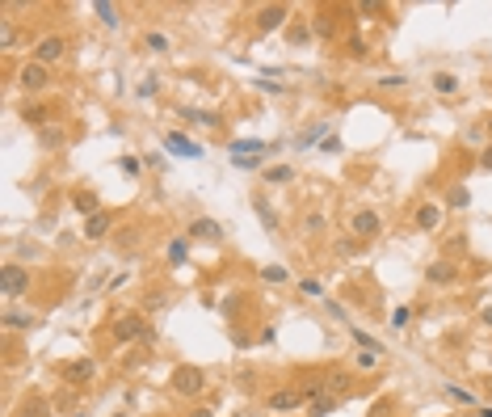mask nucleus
Segmentation results:
<instances>
[{
	"mask_svg": "<svg viewBox=\"0 0 492 417\" xmlns=\"http://www.w3.org/2000/svg\"><path fill=\"white\" fill-rule=\"evenodd\" d=\"M169 388L177 396H185V400H198L206 392V371L194 367V362H181V367H173V375H169Z\"/></svg>",
	"mask_w": 492,
	"mask_h": 417,
	"instance_id": "obj_1",
	"label": "nucleus"
},
{
	"mask_svg": "<svg viewBox=\"0 0 492 417\" xmlns=\"http://www.w3.org/2000/svg\"><path fill=\"white\" fill-rule=\"evenodd\" d=\"M114 341H152V325L143 312H118L114 317Z\"/></svg>",
	"mask_w": 492,
	"mask_h": 417,
	"instance_id": "obj_2",
	"label": "nucleus"
},
{
	"mask_svg": "<svg viewBox=\"0 0 492 417\" xmlns=\"http://www.w3.org/2000/svg\"><path fill=\"white\" fill-rule=\"evenodd\" d=\"M265 139H232V148H228V156H232V165L236 169H257L261 161H265Z\"/></svg>",
	"mask_w": 492,
	"mask_h": 417,
	"instance_id": "obj_3",
	"label": "nucleus"
},
{
	"mask_svg": "<svg viewBox=\"0 0 492 417\" xmlns=\"http://www.w3.org/2000/svg\"><path fill=\"white\" fill-rule=\"evenodd\" d=\"M0 291H5V299H17L30 291V270L21 262H5L0 266Z\"/></svg>",
	"mask_w": 492,
	"mask_h": 417,
	"instance_id": "obj_4",
	"label": "nucleus"
},
{
	"mask_svg": "<svg viewBox=\"0 0 492 417\" xmlns=\"http://www.w3.org/2000/svg\"><path fill=\"white\" fill-rule=\"evenodd\" d=\"M93 380H97V358H93V354L64 362V384H68V388H84V384H93Z\"/></svg>",
	"mask_w": 492,
	"mask_h": 417,
	"instance_id": "obj_5",
	"label": "nucleus"
},
{
	"mask_svg": "<svg viewBox=\"0 0 492 417\" xmlns=\"http://www.w3.org/2000/svg\"><path fill=\"white\" fill-rule=\"evenodd\" d=\"M303 405H307V392L303 388H278V392L265 396V409L269 413H299Z\"/></svg>",
	"mask_w": 492,
	"mask_h": 417,
	"instance_id": "obj_6",
	"label": "nucleus"
},
{
	"mask_svg": "<svg viewBox=\"0 0 492 417\" xmlns=\"http://www.w3.org/2000/svg\"><path fill=\"white\" fill-rule=\"evenodd\" d=\"M64 55H68V42H64V34H46V38H38V42H34V64H42V68L60 64Z\"/></svg>",
	"mask_w": 492,
	"mask_h": 417,
	"instance_id": "obj_7",
	"label": "nucleus"
},
{
	"mask_svg": "<svg viewBox=\"0 0 492 417\" xmlns=\"http://www.w3.org/2000/svg\"><path fill=\"white\" fill-rule=\"evenodd\" d=\"M286 17H291L286 5H261L257 17H253V30H257V34H273V30H282V26H286Z\"/></svg>",
	"mask_w": 492,
	"mask_h": 417,
	"instance_id": "obj_8",
	"label": "nucleus"
},
{
	"mask_svg": "<svg viewBox=\"0 0 492 417\" xmlns=\"http://www.w3.org/2000/svg\"><path fill=\"white\" fill-rule=\"evenodd\" d=\"M164 148H173V152L181 156V161H202V156H206V148H202V143H194L185 131H169V135H164Z\"/></svg>",
	"mask_w": 492,
	"mask_h": 417,
	"instance_id": "obj_9",
	"label": "nucleus"
},
{
	"mask_svg": "<svg viewBox=\"0 0 492 417\" xmlns=\"http://www.w3.org/2000/svg\"><path fill=\"white\" fill-rule=\"evenodd\" d=\"M17 85L26 89V93H38V89H46L51 85V68H42V64H21V72H17Z\"/></svg>",
	"mask_w": 492,
	"mask_h": 417,
	"instance_id": "obj_10",
	"label": "nucleus"
},
{
	"mask_svg": "<svg viewBox=\"0 0 492 417\" xmlns=\"http://www.w3.org/2000/svg\"><path fill=\"white\" fill-rule=\"evenodd\" d=\"M349 232H354V236H379V232H383V220H379V211H370V206L354 211V220H349Z\"/></svg>",
	"mask_w": 492,
	"mask_h": 417,
	"instance_id": "obj_11",
	"label": "nucleus"
},
{
	"mask_svg": "<svg viewBox=\"0 0 492 417\" xmlns=\"http://www.w3.org/2000/svg\"><path fill=\"white\" fill-rule=\"evenodd\" d=\"M412 220H417V228H421V232H433V228H442V220H446V206H442V202H421Z\"/></svg>",
	"mask_w": 492,
	"mask_h": 417,
	"instance_id": "obj_12",
	"label": "nucleus"
},
{
	"mask_svg": "<svg viewBox=\"0 0 492 417\" xmlns=\"http://www.w3.org/2000/svg\"><path fill=\"white\" fill-rule=\"evenodd\" d=\"M425 283L429 287H450V283H459V266L455 262H429L425 266Z\"/></svg>",
	"mask_w": 492,
	"mask_h": 417,
	"instance_id": "obj_13",
	"label": "nucleus"
},
{
	"mask_svg": "<svg viewBox=\"0 0 492 417\" xmlns=\"http://www.w3.org/2000/svg\"><path fill=\"white\" fill-rule=\"evenodd\" d=\"M190 236H194V240H210V245H219V240H224V228H219L210 215H198V220L190 224Z\"/></svg>",
	"mask_w": 492,
	"mask_h": 417,
	"instance_id": "obj_14",
	"label": "nucleus"
},
{
	"mask_svg": "<svg viewBox=\"0 0 492 417\" xmlns=\"http://www.w3.org/2000/svg\"><path fill=\"white\" fill-rule=\"evenodd\" d=\"M72 206L84 215V220H93V215H101V202H97V194L93 190H76L72 194Z\"/></svg>",
	"mask_w": 492,
	"mask_h": 417,
	"instance_id": "obj_15",
	"label": "nucleus"
},
{
	"mask_svg": "<svg viewBox=\"0 0 492 417\" xmlns=\"http://www.w3.org/2000/svg\"><path fill=\"white\" fill-rule=\"evenodd\" d=\"M38 139H42V148H64V143H68V127H60V123H46V127L38 131Z\"/></svg>",
	"mask_w": 492,
	"mask_h": 417,
	"instance_id": "obj_16",
	"label": "nucleus"
},
{
	"mask_svg": "<svg viewBox=\"0 0 492 417\" xmlns=\"http://www.w3.org/2000/svg\"><path fill=\"white\" fill-rule=\"evenodd\" d=\"M93 13L101 17V26H105V30H118V26H122V17H118V5H109V0H97V5H93Z\"/></svg>",
	"mask_w": 492,
	"mask_h": 417,
	"instance_id": "obj_17",
	"label": "nucleus"
},
{
	"mask_svg": "<svg viewBox=\"0 0 492 417\" xmlns=\"http://www.w3.org/2000/svg\"><path fill=\"white\" fill-rule=\"evenodd\" d=\"M311 34H316V38H324V42L333 38V34H337V21H333V13H316V17H311Z\"/></svg>",
	"mask_w": 492,
	"mask_h": 417,
	"instance_id": "obj_18",
	"label": "nucleus"
},
{
	"mask_svg": "<svg viewBox=\"0 0 492 417\" xmlns=\"http://www.w3.org/2000/svg\"><path fill=\"white\" fill-rule=\"evenodd\" d=\"M80 232H84V240H101V236L109 232V215L101 211V215H93V220H84V228H80Z\"/></svg>",
	"mask_w": 492,
	"mask_h": 417,
	"instance_id": "obj_19",
	"label": "nucleus"
},
{
	"mask_svg": "<svg viewBox=\"0 0 492 417\" xmlns=\"http://www.w3.org/2000/svg\"><path fill=\"white\" fill-rule=\"evenodd\" d=\"M185 123H198V127H224V118H219L215 110H181Z\"/></svg>",
	"mask_w": 492,
	"mask_h": 417,
	"instance_id": "obj_20",
	"label": "nucleus"
},
{
	"mask_svg": "<svg viewBox=\"0 0 492 417\" xmlns=\"http://www.w3.org/2000/svg\"><path fill=\"white\" fill-rule=\"evenodd\" d=\"M433 93H442V97L459 93V76L455 72H433Z\"/></svg>",
	"mask_w": 492,
	"mask_h": 417,
	"instance_id": "obj_21",
	"label": "nucleus"
},
{
	"mask_svg": "<svg viewBox=\"0 0 492 417\" xmlns=\"http://www.w3.org/2000/svg\"><path fill=\"white\" fill-rule=\"evenodd\" d=\"M286 181H295V169L291 165H269L265 169V186H286Z\"/></svg>",
	"mask_w": 492,
	"mask_h": 417,
	"instance_id": "obj_22",
	"label": "nucleus"
},
{
	"mask_svg": "<svg viewBox=\"0 0 492 417\" xmlns=\"http://www.w3.org/2000/svg\"><path fill=\"white\" fill-rule=\"evenodd\" d=\"M253 206H257V215H261V224H265V232H278V215H273V206H269V202H265L261 194L253 198Z\"/></svg>",
	"mask_w": 492,
	"mask_h": 417,
	"instance_id": "obj_23",
	"label": "nucleus"
},
{
	"mask_svg": "<svg viewBox=\"0 0 492 417\" xmlns=\"http://www.w3.org/2000/svg\"><path fill=\"white\" fill-rule=\"evenodd\" d=\"M46 114H51V110H46V106H38V101H34V106H30V101L21 106V118H26L30 127H38V131L46 127Z\"/></svg>",
	"mask_w": 492,
	"mask_h": 417,
	"instance_id": "obj_24",
	"label": "nucleus"
},
{
	"mask_svg": "<svg viewBox=\"0 0 492 417\" xmlns=\"http://www.w3.org/2000/svg\"><path fill=\"white\" fill-rule=\"evenodd\" d=\"M38 317L34 312H5V329H34Z\"/></svg>",
	"mask_w": 492,
	"mask_h": 417,
	"instance_id": "obj_25",
	"label": "nucleus"
},
{
	"mask_svg": "<svg viewBox=\"0 0 492 417\" xmlns=\"http://www.w3.org/2000/svg\"><path fill=\"white\" fill-rule=\"evenodd\" d=\"M442 392H446L450 400H459V405H467V409H475V405H480V396H475L471 388H459V384H446Z\"/></svg>",
	"mask_w": 492,
	"mask_h": 417,
	"instance_id": "obj_26",
	"label": "nucleus"
},
{
	"mask_svg": "<svg viewBox=\"0 0 492 417\" xmlns=\"http://www.w3.org/2000/svg\"><path fill=\"white\" fill-rule=\"evenodd\" d=\"M185 262H190V240L177 236V240L169 245V266H185Z\"/></svg>",
	"mask_w": 492,
	"mask_h": 417,
	"instance_id": "obj_27",
	"label": "nucleus"
},
{
	"mask_svg": "<svg viewBox=\"0 0 492 417\" xmlns=\"http://www.w3.org/2000/svg\"><path fill=\"white\" fill-rule=\"evenodd\" d=\"M446 206H450V211H467V206H471V190L467 186H455L446 194Z\"/></svg>",
	"mask_w": 492,
	"mask_h": 417,
	"instance_id": "obj_28",
	"label": "nucleus"
},
{
	"mask_svg": "<svg viewBox=\"0 0 492 417\" xmlns=\"http://www.w3.org/2000/svg\"><path fill=\"white\" fill-rule=\"evenodd\" d=\"M349 337H354V341H358L362 350H370V354H383V346H379V341H374V337H370L366 329H358V325H349Z\"/></svg>",
	"mask_w": 492,
	"mask_h": 417,
	"instance_id": "obj_29",
	"label": "nucleus"
},
{
	"mask_svg": "<svg viewBox=\"0 0 492 417\" xmlns=\"http://www.w3.org/2000/svg\"><path fill=\"white\" fill-rule=\"evenodd\" d=\"M388 325H392L396 333H400V329H408V325H412V308H404V303H400V308H392V317H388Z\"/></svg>",
	"mask_w": 492,
	"mask_h": 417,
	"instance_id": "obj_30",
	"label": "nucleus"
},
{
	"mask_svg": "<svg viewBox=\"0 0 492 417\" xmlns=\"http://www.w3.org/2000/svg\"><path fill=\"white\" fill-rule=\"evenodd\" d=\"M143 46L152 51V55H164V51H169V38H164L160 30H152V34H143Z\"/></svg>",
	"mask_w": 492,
	"mask_h": 417,
	"instance_id": "obj_31",
	"label": "nucleus"
},
{
	"mask_svg": "<svg viewBox=\"0 0 492 417\" xmlns=\"http://www.w3.org/2000/svg\"><path fill=\"white\" fill-rule=\"evenodd\" d=\"M333 409H337V396H333V392H328V396H320L316 405H307V413H311V417H328Z\"/></svg>",
	"mask_w": 492,
	"mask_h": 417,
	"instance_id": "obj_32",
	"label": "nucleus"
},
{
	"mask_svg": "<svg viewBox=\"0 0 492 417\" xmlns=\"http://www.w3.org/2000/svg\"><path fill=\"white\" fill-rule=\"evenodd\" d=\"M358 17H379V13H388V5L383 0H362V5H354Z\"/></svg>",
	"mask_w": 492,
	"mask_h": 417,
	"instance_id": "obj_33",
	"label": "nucleus"
},
{
	"mask_svg": "<svg viewBox=\"0 0 492 417\" xmlns=\"http://www.w3.org/2000/svg\"><path fill=\"white\" fill-rule=\"evenodd\" d=\"M0 46H5V51H13L17 46V26L5 17V21H0Z\"/></svg>",
	"mask_w": 492,
	"mask_h": 417,
	"instance_id": "obj_34",
	"label": "nucleus"
},
{
	"mask_svg": "<svg viewBox=\"0 0 492 417\" xmlns=\"http://www.w3.org/2000/svg\"><path fill=\"white\" fill-rule=\"evenodd\" d=\"M118 169H122L127 177H139V173H143V161H139V156H118Z\"/></svg>",
	"mask_w": 492,
	"mask_h": 417,
	"instance_id": "obj_35",
	"label": "nucleus"
},
{
	"mask_svg": "<svg viewBox=\"0 0 492 417\" xmlns=\"http://www.w3.org/2000/svg\"><path fill=\"white\" fill-rule=\"evenodd\" d=\"M299 291L311 295V299H324V283L320 278H299Z\"/></svg>",
	"mask_w": 492,
	"mask_h": 417,
	"instance_id": "obj_36",
	"label": "nucleus"
},
{
	"mask_svg": "<svg viewBox=\"0 0 492 417\" xmlns=\"http://www.w3.org/2000/svg\"><path fill=\"white\" fill-rule=\"evenodd\" d=\"M21 417H51V405H46V400H26Z\"/></svg>",
	"mask_w": 492,
	"mask_h": 417,
	"instance_id": "obj_37",
	"label": "nucleus"
},
{
	"mask_svg": "<svg viewBox=\"0 0 492 417\" xmlns=\"http://www.w3.org/2000/svg\"><path fill=\"white\" fill-rule=\"evenodd\" d=\"M345 51H349V60H366V42H362L358 34H349V38H345Z\"/></svg>",
	"mask_w": 492,
	"mask_h": 417,
	"instance_id": "obj_38",
	"label": "nucleus"
},
{
	"mask_svg": "<svg viewBox=\"0 0 492 417\" xmlns=\"http://www.w3.org/2000/svg\"><path fill=\"white\" fill-rule=\"evenodd\" d=\"M404 85H408V76H404V72H396V76H383V80H379V89H383V93H396V89H404Z\"/></svg>",
	"mask_w": 492,
	"mask_h": 417,
	"instance_id": "obj_39",
	"label": "nucleus"
},
{
	"mask_svg": "<svg viewBox=\"0 0 492 417\" xmlns=\"http://www.w3.org/2000/svg\"><path fill=\"white\" fill-rule=\"evenodd\" d=\"M160 93V76H143V85H139V97L147 101V97H156Z\"/></svg>",
	"mask_w": 492,
	"mask_h": 417,
	"instance_id": "obj_40",
	"label": "nucleus"
},
{
	"mask_svg": "<svg viewBox=\"0 0 492 417\" xmlns=\"http://www.w3.org/2000/svg\"><path fill=\"white\" fill-rule=\"evenodd\" d=\"M261 278H265V283H286L291 274H286L282 266H265V270H261Z\"/></svg>",
	"mask_w": 492,
	"mask_h": 417,
	"instance_id": "obj_41",
	"label": "nucleus"
},
{
	"mask_svg": "<svg viewBox=\"0 0 492 417\" xmlns=\"http://www.w3.org/2000/svg\"><path fill=\"white\" fill-rule=\"evenodd\" d=\"M374 367H379V354L362 350V354H358V371H374Z\"/></svg>",
	"mask_w": 492,
	"mask_h": 417,
	"instance_id": "obj_42",
	"label": "nucleus"
},
{
	"mask_svg": "<svg viewBox=\"0 0 492 417\" xmlns=\"http://www.w3.org/2000/svg\"><path fill=\"white\" fill-rule=\"evenodd\" d=\"M286 34H291V42H295V46H299V42H307V38H311V30H307V26H303V21H299V26H291V30H286Z\"/></svg>",
	"mask_w": 492,
	"mask_h": 417,
	"instance_id": "obj_43",
	"label": "nucleus"
},
{
	"mask_svg": "<svg viewBox=\"0 0 492 417\" xmlns=\"http://www.w3.org/2000/svg\"><path fill=\"white\" fill-rule=\"evenodd\" d=\"M328 303V312H333V321H349V312H345V303H337V299H324Z\"/></svg>",
	"mask_w": 492,
	"mask_h": 417,
	"instance_id": "obj_44",
	"label": "nucleus"
},
{
	"mask_svg": "<svg viewBox=\"0 0 492 417\" xmlns=\"http://www.w3.org/2000/svg\"><path fill=\"white\" fill-rule=\"evenodd\" d=\"M480 169H484V173H492V143H484V148H480Z\"/></svg>",
	"mask_w": 492,
	"mask_h": 417,
	"instance_id": "obj_45",
	"label": "nucleus"
},
{
	"mask_svg": "<svg viewBox=\"0 0 492 417\" xmlns=\"http://www.w3.org/2000/svg\"><path fill=\"white\" fill-rule=\"evenodd\" d=\"M320 135H324V123H316V127H311V131H307V135H303V139H299V148H307V143H316V139H320Z\"/></svg>",
	"mask_w": 492,
	"mask_h": 417,
	"instance_id": "obj_46",
	"label": "nucleus"
},
{
	"mask_svg": "<svg viewBox=\"0 0 492 417\" xmlns=\"http://www.w3.org/2000/svg\"><path fill=\"white\" fill-rule=\"evenodd\" d=\"M303 228H307L311 236H316V232H324V215H307V224H303Z\"/></svg>",
	"mask_w": 492,
	"mask_h": 417,
	"instance_id": "obj_47",
	"label": "nucleus"
},
{
	"mask_svg": "<svg viewBox=\"0 0 492 417\" xmlns=\"http://www.w3.org/2000/svg\"><path fill=\"white\" fill-rule=\"evenodd\" d=\"M320 152H328V156H333V152H341V139H337V135H328V139L320 143Z\"/></svg>",
	"mask_w": 492,
	"mask_h": 417,
	"instance_id": "obj_48",
	"label": "nucleus"
},
{
	"mask_svg": "<svg viewBox=\"0 0 492 417\" xmlns=\"http://www.w3.org/2000/svg\"><path fill=\"white\" fill-rule=\"evenodd\" d=\"M257 89H265V93H286V85H273V80H265V76H261V85H257Z\"/></svg>",
	"mask_w": 492,
	"mask_h": 417,
	"instance_id": "obj_49",
	"label": "nucleus"
},
{
	"mask_svg": "<svg viewBox=\"0 0 492 417\" xmlns=\"http://www.w3.org/2000/svg\"><path fill=\"white\" fill-rule=\"evenodd\" d=\"M236 308H240V295H236V299L228 295V299H224V317H232V312H236Z\"/></svg>",
	"mask_w": 492,
	"mask_h": 417,
	"instance_id": "obj_50",
	"label": "nucleus"
},
{
	"mask_svg": "<svg viewBox=\"0 0 492 417\" xmlns=\"http://www.w3.org/2000/svg\"><path fill=\"white\" fill-rule=\"evenodd\" d=\"M480 321H484V325H488V329H492V303H488V308H484V312H480Z\"/></svg>",
	"mask_w": 492,
	"mask_h": 417,
	"instance_id": "obj_51",
	"label": "nucleus"
},
{
	"mask_svg": "<svg viewBox=\"0 0 492 417\" xmlns=\"http://www.w3.org/2000/svg\"><path fill=\"white\" fill-rule=\"evenodd\" d=\"M185 417H210V409H194V413H185Z\"/></svg>",
	"mask_w": 492,
	"mask_h": 417,
	"instance_id": "obj_52",
	"label": "nucleus"
},
{
	"mask_svg": "<svg viewBox=\"0 0 492 417\" xmlns=\"http://www.w3.org/2000/svg\"><path fill=\"white\" fill-rule=\"evenodd\" d=\"M484 127H488V131H492V118H488V123H484Z\"/></svg>",
	"mask_w": 492,
	"mask_h": 417,
	"instance_id": "obj_53",
	"label": "nucleus"
},
{
	"mask_svg": "<svg viewBox=\"0 0 492 417\" xmlns=\"http://www.w3.org/2000/svg\"><path fill=\"white\" fill-rule=\"evenodd\" d=\"M72 417H84V413H72Z\"/></svg>",
	"mask_w": 492,
	"mask_h": 417,
	"instance_id": "obj_54",
	"label": "nucleus"
},
{
	"mask_svg": "<svg viewBox=\"0 0 492 417\" xmlns=\"http://www.w3.org/2000/svg\"><path fill=\"white\" fill-rule=\"evenodd\" d=\"M114 417H127V413H114Z\"/></svg>",
	"mask_w": 492,
	"mask_h": 417,
	"instance_id": "obj_55",
	"label": "nucleus"
},
{
	"mask_svg": "<svg viewBox=\"0 0 492 417\" xmlns=\"http://www.w3.org/2000/svg\"><path fill=\"white\" fill-rule=\"evenodd\" d=\"M232 417H236V413H232Z\"/></svg>",
	"mask_w": 492,
	"mask_h": 417,
	"instance_id": "obj_56",
	"label": "nucleus"
}]
</instances>
